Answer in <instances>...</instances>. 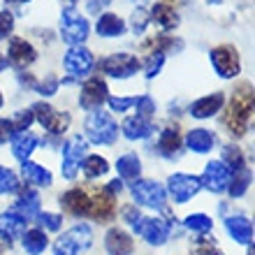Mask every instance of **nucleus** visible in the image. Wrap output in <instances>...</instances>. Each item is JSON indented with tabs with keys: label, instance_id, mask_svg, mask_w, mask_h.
Returning a JSON list of instances; mask_svg holds the SVG:
<instances>
[{
	"label": "nucleus",
	"instance_id": "f257e3e1",
	"mask_svg": "<svg viewBox=\"0 0 255 255\" xmlns=\"http://www.w3.org/2000/svg\"><path fill=\"white\" fill-rule=\"evenodd\" d=\"M251 116H253V86L242 84V86L235 88V93L230 98V107L225 109L223 126L235 137H242V134H246Z\"/></svg>",
	"mask_w": 255,
	"mask_h": 255
},
{
	"label": "nucleus",
	"instance_id": "f03ea898",
	"mask_svg": "<svg viewBox=\"0 0 255 255\" xmlns=\"http://www.w3.org/2000/svg\"><path fill=\"white\" fill-rule=\"evenodd\" d=\"M86 137L95 146H112L119 137V126L107 112H91L86 119Z\"/></svg>",
	"mask_w": 255,
	"mask_h": 255
},
{
	"label": "nucleus",
	"instance_id": "7ed1b4c3",
	"mask_svg": "<svg viewBox=\"0 0 255 255\" xmlns=\"http://www.w3.org/2000/svg\"><path fill=\"white\" fill-rule=\"evenodd\" d=\"M93 244V232L88 225H74L70 228L63 237H58V242L54 244V255H79L81 251L91 249Z\"/></svg>",
	"mask_w": 255,
	"mask_h": 255
},
{
	"label": "nucleus",
	"instance_id": "20e7f679",
	"mask_svg": "<svg viewBox=\"0 0 255 255\" xmlns=\"http://www.w3.org/2000/svg\"><path fill=\"white\" fill-rule=\"evenodd\" d=\"M88 21L81 16L74 7H65L61 14V37L70 47H81L88 37Z\"/></svg>",
	"mask_w": 255,
	"mask_h": 255
},
{
	"label": "nucleus",
	"instance_id": "39448f33",
	"mask_svg": "<svg viewBox=\"0 0 255 255\" xmlns=\"http://www.w3.org/2000/svg\"><path fill=\"white\" fill-rule=\"evenodd\" d=\"M91 204H88V216L98 223H109L116 216V195L102 186V188H88Z\"/></svg>",
	"mask_w": 255,
	"mask_h": 255
},
{
	"label": "nucleus",
	"instance_id": "423d86ee",
	"mask_svg": "<svg viewBox=\"0 0 255 255\" xmlns=\"http://www.w3.org/2000/svg\"><path fill=\"white\" fill-rule=\"evenodd\" d=\"M86 139L81 134H74L70 139L63 144V165H61V172L65 179L72 181L77 176V169L81 167V162L86 158Z\"/></svg>",
	"mask_w": 255,
	"mask_h": 255
},
{
	"label": "nucleus",
	"instance_id": "0eeeda50",
	"mask_svg": "<svg viewBox=\"0 0 255 255\" xmlns=\"http://www.w3.org/2000/svg\"><path fill=\"white\" fill-rule=\"evenodd\" d=\"M211 65L214 70L218 72V77L223 79H232L239 74L242 70V61H239V54H237L235 47H230V44H221V47L211 49Z\"/></svg>",
	"mask_w": 255,
	"mask_h": 255
},
{
	"label": "nucleus",
	"instance_id": "6e6552de",
	"mask_svg": "<svg viewBox=\"0 0 255 255\" xmlns=\"http://www.w3.org/2000/svg\"><path fill=\"white\" fill-rule=\"evenodd\" d=\"M132 197L134 204L139 207H148V209H162L165 207V200H167V193L158 181H151V179H141L132 186Z\"/></svg>",
	"mask_w": 255,
	"mask_h": 255
},
{
	"label": "nucleus",
	"instance_id": "1a4fd4ad",
	"mask_svg": "<svg viewBox=\"0 0 255 255\" xmlns=\"http://www.w3.org/2000/svg\"><path fill=\"white\" fill-rule=\"evenodd\" d=\"M33 116L40 121V126L51 134H63L70 128V114H63V112H56L51 105L47 102H37L33 105Z\"/></svg>",
	"mask_w": 255,
	"mask_h": 255
},
{
	"label": "nucleus",
	"instance_id": "9d476101",
	"mask_svg": "<svg viewBox=\"0 0 255 255\" xmlns=\"http://www.w3.org/2000/svg\"><path fill=\"white\" fill-rule=\"evenodd\" d=\"M98 67L105 74L114 77V79H128V77H132L139 70V61L132 54H123L121 51V54H112L107 58H102Z\"/></svg>",
	"mask_w": 255,
	"mask_h": 255
},
{
	"label": "nucleus",
	"instance_id": "9b49d317",
	"mask_svg": "<svg viewBox=\"0 0 255 255\" xmlns=\"http://www.w3.org/2000/svg\"><path fill=\"white\" fill-rule=\"evenodd\" d=\"M167 190L169 195H172V200L176 202V204H186L188 200H193L195 195L202 190V183L197 176L193 174H172L167 179Z\"/></svg>",
	"mask_w": 255,
	"mask_h": 255
},
{
	"label": "nucleus",
	"instance_id": "f8f14e48",
	"mask_svg": "<svg viewBox=\"0 0 255 255\" xmlns=\"http://www.w3.org/2000/svg\"><path fill=\"white\" fill-rule=\"evenodd\" d=\"M132 230L146 244H151V246H162V244L169 239V230H172V225H169L165 218H141Z\"/></svg>",
	"mask_w": 255,
	"mask_h": 255
},
{
	"label": "nucleus",
	"instance_id": "ddd939ff",
	"mask_svg": "<svg viewBox=\"0 0 255 255\" xmlns=\"http://www.w3.org/2000/svg\"><path fill=\"white\" fill-rule=\"evenodd\" d=\"M107 98H109L107 84H105L100 77H91V79L81 86L79 105L86 109V112H98V109L107 102Z\"/></svg>",
	"mask_w": 255,
	"mask_h": 255
},
{
	"label": "nucleus",
	"instance_id": "4468645a",
	"mask_svg": "<svg viewBox=\"0 0 255 255\" xmlns=\"http://www.w3.org/2000/svg\"><path fill=\"white\" fill-rule=\"evenodd\" d=\"M228 179H230V167L221 160H211L207 162V167L202 172L200 183L211 193H223L228 188Z\"/></svg>",
	"mask_w": 255,
	"mask_h": 255
},
{
	"label": "nucleus",
	"instance_id": "2eb2a0df",
	"mask_svg": "<svg viewBox=\"0 0 255 255\" xmlns=\"http://www.w3.org/2000/svg\"><path fill=\"white\" fill-rule=\"evenodd\" d=\"M35 58H37V51H35V47L30 44V42H26L23 37H12V40H9V47H7V61L12 63L14 67L23 70V67L33 65Z\"/></svg>",
	"mask_w": 255,
	"mask_h": 255
},
{
	"label": "nucleus",
	"instance_id": "dca6fc26",
	"mask_svg": "<svg viewBox=\"0 0 255 255\" xmlns=\"http://www.w3.org/2000/svg\"><path fill=\"white\" fill-rule=\"evenodd\" d=\"M93 65H95L93 54L86 47H72L65 54V70L72 77H86L93 70Z\"/></svg>",
	"mask_w": 255,
	"mask_h": 255
},
{
	"label": "nucleus",
	"instance_id": "f3484780",
	"mask_svg": "<svg viewBox=\"0 0 255 255\" xmlns=\"http://www.w3.org/2000/svg\"><path fill=\"white\" fill-rule=\"evenodd\" d=\"M88 204H91V195L88 188H70L67 193L61 195V207L67 214L77 216V218H86L88 216Z\"/></svg>",
	"mask_w": 255,
	"mask_h": 255
},
{
	"label": "nucleus",
	"instance_id": "a211bd4d",
	"mask_svg": "<svg viewBox=\"0 0 255 255\" xmlns=\"http://www.w3.org/2000/svg\"><path fill=\"white\" fill-rule=\"evenodd\" d=\"M223 105H225V93L216 91V93L204 95V98H200V100H195L193 105H190L188 112H190L193 119H211V116H216L218 112H221Z\"/></svg>",
	"mask_w": 255,
	"mask_h": 255
},
{
	"label": "nucleus",
	"instance_id": "6ab92c4d",
	"mask_svg": "<svg viewBox=\"0 0 255 255\" xmlns=\"http://www.w3.org/2000/svg\"><path fill=\"white\" fill-rule=\"evenodd\" d=\"M26 223L28 221H23L19 214H14L12 209L7 214H0V239L5 244H12L16 239H21L23 232H26Z\"/></svg>",
	"mask_w": 255,
	"mask_h": 255
},
{
	"label": "nucleus",
	"instance_id": "aec40b11",
	"mask_svg": "<svg viewBox=\"0 0 255 255\" xmlns=\"http://www.w3.org/2000/svg\"><path fill=\"white\" fill-rule=\"evenodd\" d=\"M181 134H179V128H165L160 132V139H158V146L155 151L162 155V158H167V160H174L181 155Z\"/></svg>",
	"mask_w": 255,
	"mask_h": 255
},
{
	"label": "nucleus",
	"instance_id": "412c9836",
	"mask_svg": "<svg viewBox=\"0 0 255 255\" xmlns=\"http://www.w3.org/2000/svg\"><path fill=\"white\" fill-rule=\"evenodd\" d=\"M105 249H107L109 255H132L134 242L126 230L112 228L107 232V237H105Z\"/></svg>",
	"mask_w": 255,
	"mask_h": 255
},
{
	"label": "nucleus",
	"instance_id": "4be33fe9",
	"mask_svg": "<svg viewBox=\"0 0 255 255\" xmlns=\"http://www.w3.org/2000/svg\"><path fill=\"white\" fill-rule=\"evenodd\" d=\"M37 148V137L30 130H19L12 134V155L19 162H26Z\"/></svg>",
	"mask_w": 255,
	"mask_h": 255
},
{
	"label": "nucleus",
	"instance_id": "5701e85b",
	"mask_svg": "<svg viewBox=\"0 0 255 255\" xmlns=\"http://www.w3.org/2000/svg\"><path fill=\"white\" fill-rule=\"evenodd\" d=\"M225 230L239 244H253V223L246 216H230L225 221Z\"/></svg>",
	"mask_w": 255,
	"mask_h": 255
},
{
	"label": "nucleus",
	"instance_id": "b1692460",
	"mask_svg": "<svg viewBox=\"0 0 255 255\" xmlns=\"http://www.w3.org/2000/svg\"><path fill=\"white\" fill-rule=\"evenodd\" d=\"M121 130L130 141L146 139V137L153 134V123H151V119H144V116H130V119L123 121Z\"/></svg>",
	"mask_w": 255,
	"mask_h": 255
},
{
	"label": "nucleus",
	"instance_id": "393cba45",
	"mask_svg": "<svg viewBox=\"0 0 255 255\" xmlns=\"http://www.w3.org/2000/svg\"><path fill=\"white\" fill-rule=\"evenodd\" d=\"M14 214H19L23 221H33L35 216L40 214V195L35 193V190L26 188V190H21V197L19 202L12 207Z\"/></svg>",
	"mask_w": 255,
	"mask_h": 255
},
{
	"label": "nucleus",
	"instance_id": "a878e982",
	"mask_svg": "<svg viewBox=\"0 0 255 255\" xmlns=\"http://www.w3.org/2000/svg\"><path fill=\"white\" fill-rule=\"evenodd\" d=\"M216 144L214 132H209L204 128H195L186 134V148L193 151V153H209Z\"/></svg>",
	"mask_w": 255,
	"mask_h": 255
},
{
	"label": "nucleus",
	"instance_id": "bb28decb",
	"mask_svg": "<svg viewBox=\"0 0 255 255\" xmlns=\"http://www.w3.org/2000/svg\"><path fill=\"white\" fill-rule=\"evenodd\" d=\"M95 30H98L100 37H121L126 33V23H123V19L119 14L107 12V14H100V19L95 23Z\"/></svg>",
	"mask_w": 255,
	"mask_h": 255
},
{
	"label": "nucleus",
	"instance_id": "cd10ccee",
	"mask_svg": "<svg viewBox=\"0 0 255 255\" xmlns=\"http://www.w3.org/2000/svg\"><path fill=\"white\" fill-rule=\"evenodd\" d=\"M21 172H23V176H26V181L33 183V186H44V188H49V186L54 183L51 172H49L47 167L37 165V162H33V160L21 162Z\"/></svg>",
	"mask_w": 255,
	"mask_h": 255
},
{
	"label": "nucleus",
	"instance_id": "c85d7f7f",
	"mask_svg": "<svg viewBox=\"0 0 255 255\" xmlns=\"http://www.w3.org/2000/svg\"><path fill=\"white\" fill-rule=\"evenodd\" d=\"M23 249H26L28 255H42L49 249V237L42 228H33L23 232Z\"/></svg>",
	"mask_w": 255,
	"mask_h": 255
},
{
	"label": "nucleus",
	"instance_id": "c756f323",
	"mask_svg": "<svg viewBox=\"0 0 255 255\" xmlns=\"http://www.w3.org/2000/svg\"><path fill=\"white\" fill-rule=\"evenodd\" d=\"M151 21H155L162 30H174L179 26V14L174 12V7L155 2L153 9H151Z\"/></svg>",
	"mask_w": 255,
	"mask_h": 255
},
{
	"label": "nucleus",
	"instance_id": "7c9ffc66",
	"mask_svg": "<svg viewBox=\"0 0 255 255\" xmlns=\"http://www.w3.org/2000/svg\"><path fill=\"white\" fill-rule=\"evenodd\" d=\"M116 172L126 181H137L141 174V160L134 153H126L116 160Z\"/></svg>",
	"mask_w": 255,
	"mask_h": 255
},
{
	"label": "nucleus",
	"instance_id": "2f4dec72",
	"mask_svg": "<svg viewBox=\"0 0 255 255\" xmlns=\"http://www.w3.org/2000/svg\"><path fill=\"white\" fill-rule=\"evenodd\" d=\"M251 172L246 167H242V169H235V172H230V179H228V193L232 195V197H242L246 190H249V186H251Z\"/></svg>",
	"mask_w": 255,
	"mask_h": 255
},
{
	"label": "nucleus",
	"instance_id": "473e14b6",
	"mask_svg": "<svg viewBox=\"0 0 255 255\" xmlns=\"http://www.w3.org/2000/svg\"><path fill=\"white\" fill-rule=\"evenodd\" d=\"M81 169H84L86 179H100L109 172V162L102 155H86L81 162Z\"/></svg>",
	"mask_w": 255,
	"mask_h": 255
},
{
	"label": "nucleus",
	"instance_id": "72a5a7b5",
	"mask_svg": "<svg viewBox=\"0 0 255 255\" xmlns=\"http://www.w3.org/2000/svg\"><path fill=\"white\" fill-rule=\"evenodd\" d=\"M21 190L19 176L14 174L12 169H7L0 165V195H14Z\"/></svg>",
	"mask_w": 255,
	"mask_h": 255
},
{
	"label": "nucleus",
	"instance_id": "f704fd0d",
	"mask_svg": "<svg viewBox=\"0 0 255 255\" xmlns=\"http://www.w3.org/2000/svg\"><path fill=\"white\" fill-rule=\"evenodd\" d=\"M230 167V172H235V169H242L246 167V162H244V153H242V148L235 146V144H228V146L223 148V160Z\"/></svg>",
	"mask_w": 255,
	"mask_h": 255
},
{
	"label": "nucleus",
	"instance_id": "c9c22d12",
	"mask_svg": "<svg viewBox=\"0 0 255 255\" xmlns=\"http://www.w3.org/2000/svg\"><path fill=\"white\" fill-rule=\"evenodd\" d=\"M186 228L204 235V232H209V230L214 228V221H211L207 214H190L188 218H186Z\"/></svg>",
	"mask_w": 255,
	"mask_h": 255
},
{
	"label": "nucleus",
	"instance_id": "e433bc0d",
	"mask_svg": "<svg viewBox=\"0 0 255 255\" xmlns=\"http://www.w3.org/2000/svg\"><path fill=\"white\" fill-rule=\"evenodd\" d=\"M151 23V16H148V12L144 9V7H137L132 12V16H130V28H132L134 35H141L144 30H146V26Z\"/></svg>",
	"mask_w": 255,
	"mask_h": 255
},
{
	"label": "nucleus",
	"instance_id": "4c0bfd02",
	"mask_svg": "<svg viewBox=\"0 0 255 255\" xmlns=\"http://www.w3.org/2000/svg\"><path fill=\"white\" fill-rule=\"evenodd\" d=\"M162 63H165V54H160V51L146 54V63H144V74H146V79H153L155 74L160 72Z\"/></svg>",
	"mask_w": 255,
	"mask_h": 255
},
{
	"label": "nucleus",
	"instance_id": "58836bf2",
	"mask_svg": "<svg viewBox=\"0 0 255 255\" xmlns=\"http://www.w3.org/2000/svg\"><path fill=\"white\" fill-rule=\"evenodd\" d=\"M37 218V223H40L44 230H51V232H58V230L63 228V216H58V214H49V211H44V214H37L35 216Z\"/></svg>",
	"mask_w": 255,
	"mask_h": 255
},
{
	"label": "nucleus",
	"instance_id": "ea45409f",
	"mask_svg": "<svg viewBox=\"0 0 255 255\" xmlns=\"http://www.w3.org/2000/svg\"><path fill=\"white\" fill-rule=\"evenodd\" d=\"M134 107H137V116H144V119H151L155 114V102L151 100V95H141L134 100Z\"/></svg>",
	"mask_w": 255,
	"mask_h": 255
},
{
	"label": "nucleus",
	"instance_id": "a19ab883",
	"mask_svg": "<svg viewBox=\"0 0 255 255\" xmlns=\"http://www.w3.org/2000/svg\"><path fill=\"white\" fill-rule=\"evenodd\" d=\"M35 121V116H33V109H21L19 114H14L12 116V126L14 130L19 132V130H26V128H30V123Z\"/></svg>",
	"mask_w": 255,
	"mask_h": 255
},
{
	"label": "nucleus",
	"instance_id": "79ce46f5",
	"mask_svg": "<svg viewBox=\"0 0 255 255\" xmlns=\"http://www.w3.org/2000/svg\"><path fill=\"white\" fill-rule=\"evenodd\" d=\"M14 30V14L9 9L0 12V40H5L7 35H12Z\"/></svg>",
	"mask_w": 255,
	"mask_h": 255
},
{
	"label": "nucleus",
	"instance_id": "37998d69",
	"mask_svg": "<svg viewBox=\"0 0 255 255\" xmlns=\"http://www.w3.org/2000/svg\"><path fill=\"white\" fill-rule=\"evenodd\" d=\"M58 84H61V81L56 79L54 74H49L44 81L35 84V91H37V93H42V95H54L56 91H58Z\"/></svg>",
	"mask_w": 255,
	"mask_h": 255
},
{
	"label": "nucleus",
	"instance_id": "c03bdc74",
	"mask_svg": "<svg viewBox=\"0 0 255 255\" xmlns=\"http://www.w3.org/2000/svg\"><path fill=\"white\" fill-rule=\"evenodd\" d=\"M107 100L114 112H126V109L134 107V100H137V98H107Z\"/></svg>",
	"mask_w": 255,
	"mask_h": 255
},
{
	"label": "nucleus",
	"instance_id": "a18cd8bd",
	"mask_svg": "<svg viewBox=\"0 0 255 255\" xmlns=\"http://www.w3.org/2000/svg\"><path fill=\"white\" fill-rule=\"evenodd\" d=\"M16 132L12 126V119H0V144H7L12 139V134Z\"/></svg>",
	"mask_w": 255,
	"mask_h": 255
},
{
	"label": "nucleus",
	"instance_id": "49530a36",
	"mask_svg": "<svg viewBox=\"0 0 255 255\" xmlns=\"http://www.w3.org/2000/svg\"><path fill=\"white\" fill-rule=\"evenodd\" d=\"M121 214H123V218H126V223L130 225V228H134V225L141 221V214L137 211V204H130V207H126Z\"/></svg>",
	"mask_w": 255,
	"mask_h": 255
},
{
	"label": "nucleus",
	"instance_id": "de8ad7c7",
	"mask_svg": "<svg viewBox=\"0 0 255 255\" xmlns=\"http://www.w3.org/2000/svg\"><path fill=\"white\" fill-rule=\"evenodd\" d=\"M195 255H223V251H218L214 244L209 242H200L195 246Z\"/></svg>",
	"mask_w": 255,
	"mask_h": 255
},
{
	"label": "nucleus",
	"instance_id": "09e8293b",
	"mask_svg": "<svg viewBox=\"0 0 255 255\" xmlns=\"http://www.w3.org/2000/svg\"><path fill=\"white\" fill-rule=\"evenodd\" d=\"M109 2H112V0H86V9L91 14H100Z\"/></svg>",
	"mask_w": 255,
	"mask_h": 255
},
{
	"label": "nucleus",
	"instance_id": "8fccbe9b",
	"mask_svg": "<svg viewBox=\"0 0 255 255\" xmlns=\"http://www.w3.org/2000/svg\"><path fill=\"white\" fill-rule=\"evenodd\" d=\"M107 188L116 195V193H121V188H123V186H121V181H119V179H114V181H109V186H107Z\"/></svg>",
	"mask_w": 255,
	"mask_h": 255
},
{
	"label": "nucleus",
	"instance_id": "3c124183",
	"mask_svg": "<svg viewBox=\"0 0 255 255\" xmlns=\"http://www.w3.org/2000/svg\"><path fill=\"white\" fill-rule=\"evenodd\" d=\"M162 5H169V7H174V5H183L186 0H160Z\"/></svg>",
	"mask_w": 255,
	"mask_h": 255
},
{
	"label": "nucleus",
	"instance_id": "603ef678",
	"mask_svg": "<svg viewBox=\"0 0 255 255\" xmlns=\"http://www.w3.org/2000/svg\"><path fill=\"white\" fill-rule=\"evenodd\" d=\"M5 65H7V61L2 58V54H0V70H5Z\"/></svg>",
	"mask_w": 255,
	"mask_h": 255
},
{
	"label": "nucleus",
	"instance_id": "864d4df0",
	"mask_svg": "<svg viewBox=\"0 0 255 255\" xmlns=\"http://www.w3.org/2000/svg\"><path fill=\"white\" fill-rule=\"evenodd\" d=\"M7 2H30V0H7Z\"/></svg>",
	"mask_w": 255,
	"mask_h": 255
},
{
	"label": "nucleus",
	"instance_id": "5fc2aeb1",
	"mask_svg": "<svg viewBox=\"0 0 255 255\" xmlns=\"http://www.w3.org/2000/svg\"><path fill=\"white\" fill-rule=\"evenodd\" d=\"M2 105H5V98H2V93H0V109H2Z\"/></svg>",
	"mask_w": 255,
	"mask_h": 255
},
{
	"label": "nucleus",
	"instance_id": "6e6d98bb",
	"mask_svg": "<svg viewBox=\"0 0 255 255\" xmlns=\"http://www.w3.org/2000/svg\"><path fill=\"white\" fill-rule=\"evenodd\" d=\"M72 2H77V0H72Z\"/></svg>",
	"mask_w": 255,
	"mask_h": 255
}]
</instances>
